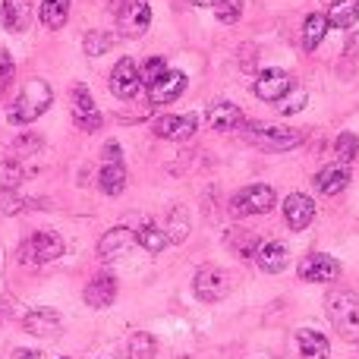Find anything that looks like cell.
<instances>
[{"mask_svg":"<svg viewBox=\"0 0 359 359\" xmlns=\"http://www.w3.org/2000/svg\"><path fill=\"white\" fill-rule=\"evenodd\" d=\"M41 145H44V139L41 136H32V133H29V136H19L16 139V151H19V155H35Z\"/></svg>","mask_w":359,"mask_h":359,"instance_id":"8d00e7d4","label":"cell"},{"mask_svg":"<svg viewBox=\"0 0 359 359\" xmlns=\"http://www.w3.org/2000/svg\"><path fill=\"white\" fill-rule=\"evenodd\" d=\"M50 104H54V92H50L48 82L44 79H29L22 88H19L16 98H13L6 117H10V123H32V120L41 117Z\"/></svg>","mask_w":359,"mask_h":359,"instance_id":"6da1fadb","label":"cell"},{"mask_svg":"<svg viewBox=\"0 0 359 359\" xmlns=\"http://www.w3.org/2000/svg\"><path fill=\"white\" fill-rule=\"evenodd\" d=\"M325 32H328V19L325 13H309L303 25V48L306 50H316L318 44L325 41Z\"/></svg>","mask_w":359,"mask_h":359,"instance_id":"4316f807","label":"cell"},{"mask_svg":"<svg viewBox=\"0 0 359 359\" xmlns=\"http://www.w3.org/2000/svg\"><path fill=\"white\" fill-rule=\"evenodd\" d=\"M164 233H168L170 243H180L186 233H189V221H186V211L183 208L170 211V224H164Z\"/></svg>","mask_w":359,"mask_h":359,"instance_id":"d6a6232c","label":"cell"},{"mask_svg":"<svg viewBox=\"0 0 359 359\" xmlns=\"http://www.w3.org/2000/svg\"><path fill=\"white\" fill-rule=\"evenodd\" d=\"M293 86H297V79H293L287 69L274 67V69H265V73L255 79V95H259L262 101H280L293 92Z\"/></svg>","mask_w":359,"mask_h":359,"instance_id":"8fae6325","label":"cell"},{"mask_svg":"<svg viewBox=\"0 0 359 359\" xmlns=\"http://www.w3.org/2000/svg\"><path fill=\"white\" fill-rule=\"evenodd\" d=\"M151 130H155V136L170 139V142H189L198 130V117L196 114H183V117L164 114V117H158L155 123H151Z\"/></svg>","mask_w":359,"mask_h":359,"instance_id":"9c48e42d","label":"cell"},{"mask_svg":"<svg viewBox=\"0 0 359 359\" xmlns=\"http://www.w3.org/2000/svg\"><path fill=\"white\" fill-rule=\"evenodd\" d=\"M151 25L149 0H120L117 6V32L123 38H142Z\"/></svg>","mask_w":359,"mask_h":359,"instance_id":"8992f818","label":"cell"},{"mask_svg":"<svg viewBox=\"0 0 359 359\" xmlns=\"http://www.w3.org/2000/svg\"><path fill=\"white\" fill-rule=\"evenodd\" d=\"M334 151H337V158H341V164H350L359 155V139L353 133H341V136L334 139Z\"/></svg>","mask_w":359,"mask_h":359,"instance_id":"836d02e7","label":"cell"},{"mask_svg":"<svg viewBox=\"0 0 359 359\" xmlns=\"http://www.w3.org/2000/svg\"><path fill=\"white\" fill-rule=\"evenodd\" d=\"M155 353H158V341L149 331H136L126 341V359H155Z\"/></svg>","mask_w":359,"mask_h":359,"instance_id":"f1b7e54d","label":"cell"},{"mask_svg":"<svg viewBox=\"0 0 359 359\" xmlns=\"http://www.w3.org/2000/svg\"><path fill=\"white\" fill-rule=\"evenodd\" d=\"M82 297H86V306H92V309H107V306L117 299V278L107 271L95 274V278L86 284V293H82Z\"/></svg>","mask_w":359,"mask_h":359,"instance_id":"2e32d148","label":"cell"},{"mask_svg":"<svg viewBox=\"0 0 359 359\" xmlns=\"http://www.w3.org/2000/svg\"><path fill=\"white\" fill-rule=\"evenodd\" d=\"M98 186L104 196H120L126 189V168L123 164H104L98 174Z\"/></svg>","mask_w":359,"mask_h":359,"instance_id":"484cf974","label":"cell"},{"mask_svg":"<svg viewBox=\"0 0 359 359\" xmlns=\"http://www.w3.org/2000/svg\"><path fill=\"white\" fill-rule=\"evenodd\" d=\"M347 186H350V168L341 161L328 164V168H322L316 174V189L322 192V196H341Z\"/></svg>","mask_w":359,"mask_h":359,"instance_id":"d6986e66","label":"cell"},{"mask_svg":"<svg viewBox=\"0 0 359 359\" xmlns=\"http://www.w3.org/2000/svg\"><path fill=\"white\" fill-rule=\"evenodd\" d=\"M104 164H123V151H120L117 142H107L104 145Z\"/></svg>","mask_w":359,"mask_h":359,"instance_id":"f35d334b","label":"cell"},{"mask_svg":"<svg viewBox=\"0 0 359 359\" xmlns=\"http://www.w3.org/2000/svg\"><path fill=\"white\" fill-rule=\"evenodd\" d=\"M82 48H86L88 57H101V54H107V48H114V35L111 32H88L82 38Z\"/></svg>","mask_w":359,"mask_h":359,"instance_id":"1f68e13d","label":"cell"},{"mask_svg":"<svg viewBox=\"0 0 359 359\" xmlns=\"http://www.w3.org/2000/svg\"><path fill=\"white\" fill-rule=\"evenodd\" d=\"M227 246H230V252H236L240 259H246V255H255V236L252 233H246V230H230L227 233Z\"/></svg>","mask_w":359,"mask_h":359,"instance_id":"4dcf8cb0","label":"cell"},{"mask_svg":"<svg viewBox=\"0 0 359 359\" xmlns=\"http://www.w3.org/2000/svg\"><path fill=\"white\" fill-rule=\"evenodd\" d=\"M284 221L290 230H306L316 221V198H309L306 192H290L284 198Z\"/></svg>","mask_w":359,"mask_h":359,"instance_id":"7c38bea8","label":"cell"},{"mask_svg":"<svg viewBox=\"0 0 359 359\" xmlns=\"http://www.w3.org/2000/svg\"><path fill=\"white\" fill-rule=\"evenodd\" d=\"M133 233H136V246L149 249V252H164V249L170 246L164 227H158V224H142V227L133 230Z\"/></svg>","mask_w":359,"mask_h":359,"instance_id":"cb8c5ba5","label":"cell"},{"mask_svg":"<svg viewBox=\"0 0 359 359\" xmlns=\"http://www.w3.org/2000/svg\"><path fill=\"white\" fill-rule=\"evenodd\" d=\"M10 82H13V57L0 48V95L10 88Z\"/></svg>","mask_w":359,"mask_h":359,"instance_id":"d590c367","label":"cell"},{"mask_svg":"<svg viewBox=\"0 0 359 359\" xmlns=\"http://www.w3.org/2000/svg\"><path fill=\"white\" fill-rule=\"evenodd\" d=\"M274 205H278V196H274L271 186L252 183V186H243V189L236 192L230 208H233L236 217H249V215H268Z\"/></svg>","mask_w":359,"mask_h":359,"instance_id":"5b68a950","label":"cell"},{"mask_svg":"<svg viewBox=\"0 0 359 359\" xmlns=\"http://www.w3.org/2000/svg\"><path fill=\"white\" fill-rule=\"evenodd\" d=\"M328 29H353L356 25V0H334L328 10Z\"/></svg>","mask_w":359,"mask_h":359,"instance_id":"83f0119b","label":"cell"},{"mask_svg":"<svg viewBox=\"0 0 359 359\" xmlns=\"http://www.w3.org/2000/svg\"><path fill=\"white\" fill-rule=\"evenodd\" d=\"M22 328L35 337H57L63 322H60V312H54V309H32V312H25Z\"/></svg>","mask_w":359,"mask_h":359,"instance_id":"e0dca14e","label":"cell"},{"mask_svg":"<svg viewBox=\"0 0 359 359\" xmlns=\"http://www.w3.org/2000/svg\"><path fill=\"white\" fill-rule=\"evenodd\" d=\"M133 246H136V233H133L130 227H114L101 236L98 255H101V262H117V259H123Z\"/></svg>","mask_w":359,"mask_h":359,"instance_id":"9a60e30c","label":"cell"},{"mask_svg":"<svg viewBox=\"0 0 359 359\" xmlns=\"http://www.w3.org/2000/svg\"><path fill=\"white\" fill-rule=\"evenodd\" d=\"M192 6H202V10H215V16L221 19V22L233 25L236 19L243 16V4L240 0H189Z\"/></svg>","mask_w":359,"mask_h":359,"instance_id":"d4e9b609","label":"cell"},{"mask_svg":"<svg viewBox=\"0 0 359 359\" xmlns=\"http://www.w3.org/2000/svg\"><path fill=\"white\" fill-rule=\"evenodd\" d=\"M164 69H168V67H164V60H161V57H149V60H145V67L139 69V79H142L145 86H151V82H155V79H161V73H164Z\"/></svg>","mask_w":359,"mask_h":359,"instance_id":"e575fe53","label":"cell"},{"mask_svg":"<svg viewBox=\"0 0 359 359\" xmlns=\"http://www.w3.org/2000/svg\"><path fill=\"white\" fill-rule=\"evenodd\" d=\"M183 92H186V73H180V69H164L161 79H155L149 86V101L151 104H170V101H177Z\"/></svg>","mask_w":359,"mask_h":359,"instance_id":"5bb4252c","label":"cell"},{"mask_svg":"<svg viewBox=\"0 0 359 359\" xmlns=\"http://www.w3.org/2000/svg\"><path fill=\"white\" fill-rule=\"evenodd\" d=\"M25 202L16 196V192H6L4 198H0V211H6V215H16V211H22Z\"/></svg>","mask_w":359,"mask_h":359,"instance_id":"74e56055","label":"cell"},{"mask_svg":"<svg viewBox=\"0 0 359 359\" xmlns=\"http://www.w3.org/2000/svg\"><path fill=\"white\" fill-rule=\"evenodd\" d=\"M208 126L217 133H230V130H240L243 126V111L230 101H215L208 107Z\"/></svg>","mask_w":359,"mask_h":359,"instance_id":"44dd1931","label":"cell"},{"mask_svg":"<svg viewBox=\"0 0 359 359\" xmlns=\"http://www.w3.org/2000/svg\"><path fill=\"white\" fill-rule=\"evenodd\" d=\"M356 25H359V0H356Z\"/></svg>","mask_w":359,"mask_h":359,"instance_id":"b9f144b4","label":"cell"},{"mask_svg":"<svg viewBox=\"0 0 359 359\" xmlns=\"http://www.w3.org/2000/svg\"><path fill=\"white\" fill-rule=\"evenodd\" d=\"M290 262V252H287L284 243L271 240V243H259L255 246V265L262 268L265 274H280Z\"/></svg>","mask_w":359,"mask_h":359,"instance_id":"ac0fdd59","label":"cell"},{"mask_svg":"<svg viewBox=\"0 0 359 359\" xmlns=\"http://www.w3.org/2000/svg\"><path fill=\"white\" fill-rule=\"evenodd\" d=\"M325 312L337 334L347 341H359V297L350 290H334L325 297Z\"/></svg>","mask_w":359,"mask_h":359,"instance_id":"7a4b0ae2","label":"cell"},{"mask_svg":"<svg viewBox=\"0 0 359 359\" xmlns=\"http://www.w3.org/2000/svg\"><path fill=\"white\" fill-rule=\"evenodd\" d=\"M297 344H299V353L303 359H328V337L322 331H312V328H303L297 331Z\"/></svg>","mask_w":359,"mask_h":359,"instance_id":"7402d4cb","label":"cell"},{"mask_svg":"<svg viewBox=\"0 0 359 359\" xmlns=\"http://www.w3.org/2000/svg\"><path fill=\"white\" fill-rule=\"evenodd\" d=\"M60 255H63V240L54 230H35L19 249V259L25 265H48V262L60 259Z\"/></svg>","mask_w":359,"mask_h":359,"instance_id":"277c9868","label":"cell"},{"mask_svg":"<svg viewBox=\"0 0 359 359\" xmlns=\"http://www.w3.org/2000/svg\"><path fill=\"white\" fill-rule=\"evenodd\" d=\"M107 86H111V92L117 95V98H133V95L139 92V86H142L136 60H133V57H120L111 79H107Z\"/></svg>","mask_w":359,"mask_h":359,"instance_id":"4fadbf2b","label":"cell"},{"mask_svg":"<svg viewBox=\"0 0 359 359\" xmlns=\"http://www.w3.org/2000/svg\"><path fill=\"white\" fill-rule=\"evenodd\" d=\"M25 180V168L16 161V158H6L0 161V189L4 192H16Z\"/></svg>","mask_w":359,"mask_h":359,"instance_id":"f546056e","label":"cell"},{"mask_svg":"<svg viewBox=\"0 0 359 359\" xmlns=\"http://www.w3.org/2000/svg\"><path fill=\"white\" fill-rule=\"evenodd\" d=\"M69 114H73V123L82 133H98L104 126V117H101L98 104H95L92 92L86 86H73V92H69Z\"/></svg>","mask_w":359,"mask_h":359,"instance_id":"52a82bcc","label":"cell"},{"mask_svg":"<svg viewBox=\"0 0 359 359\" xmlns=\"http://www.w3.org/2000/svg\"><path fill=\"white\" fill-rule=\"evenodd\" d=\"M13 359H44L41 350H13Z\"/></svg>","mask_w":359,"mask_h":359,"instance_id":"ab89813d","label":"cell"},{"mask_svg":"<svg viewBox=\"0 0 359 359\" xmlns=\"http://www.w3.org/2000/svg\"><path fill=\"white\" fill-rule=\"evenodd\" d=\"M243 136L265 151H290L306 139V133L290 126H265V123H243Z\"/></svg>","mask_w":359,"mask_h":359,"instance_id":"3957f363","label":"cell"},{"mask_svg":"<svg viewBox=\"0 0 359 359\" xmlns=\"http://www.w3.org/2000/svg\"><path fill=\"white\" fill-rule=\"evenodd\" d=\"M117 4H120V0H117Z\"/></svg>","mask_w":359,"mask_h":359,"instance_id":"ee69618b","label":"cell"},{"mask_svg":"<svg viewBox=\"0 0 359 359\" xmlns=\"http://www.w3.org/2000/svg\"><path fill=\"white\" fill-rule=\"evenodd\" d=\"M4 318H6V306L0 303V322H4Z\"/></svg>","mask_w":359,"mask_h":359,"instance_id":"60d3db41","label":"cell"},{"mask_svg":"<svg viewBox=\"0 0 359 359\" xmlns=\"http://www.w3.org/2000/svg\"><path fill=\"white\" fill-rule=\"evenodd\" d=\"M60 359H69V356H60Z\"/></svg>","mask_w":359,"mask_h":359,"instance_id":"7bdbcfd3","label":"cell"},{"mask_svg":"<svg viewBox=\"0 0 359 359\" xmlns=\"http://www.w3.org/2000/svg\"><path fill=\"white\" fill-rule=\"evenodd\" d=\"M297 271H299V278L309 280V284H328V280H334L337 274H341V262L325 252H312L299 262Z\"/></svg>","mask_w":359,"mask_h":359,"instance_id":"30bf717a","label":"cell"},{"mask_svg":"<svg viewBox=\"0 0 359 359\" xmlns=\"http://www.w3.org/2000/svg\"><path fill=\"white\" fill-rule=\"evenodd\" d=\"M192 290H196V297L202 303H217V299H224L230 293V278L224 268H202L196 274V280H192Z\"/></svg>","mask_w":359,"mask_h":359,"instance_id":"ba28073f","label":"cell"},{"mask_svg":"<svg viewBox=\"0 0 359 359\" xmlns=\"http://www.w3.org/2000/svg\"><path fill=\"white\" fill-rule=\"evenodd\" d=\"M0 19H4V29L13 32V35L25 32L32 22V0H4Z\"/></svg>","mask_w":359,"mask_h":359,"instance_id":"ffe728a7","label":"cell"},{"mask_svg":"<svg viewBox=\"0 0 359 359\" xmlns=\"http://www.w3.org/2000/svg\"><path fill=\"white\" fill-rule=\"evenodd\" d=\"M38 19H41L44 29H63L69 19V0H41Z\"/></svg>","mask_w":359,"mask_h":359,"instance_id":"603a6c76","label":"cell"}]
</instances>
